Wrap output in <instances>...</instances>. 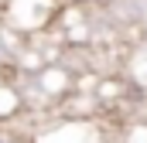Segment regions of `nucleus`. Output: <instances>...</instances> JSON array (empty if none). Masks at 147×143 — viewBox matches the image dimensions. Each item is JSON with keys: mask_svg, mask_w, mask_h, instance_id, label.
I'll return each instance as SVG.
<instances>
[{"mask_svg": "<svg viewBox=\"0 0 147 143\" xmlns=\"http://www.w3.org/2000/svg\"><path fill=\"white\" fill-rule=\"evenodd\" d=\"M0 143H3V140H0Z\"/></svg>", "mask_w": 147, "mask_h": 143, "instance_id": "nucleus-1", "label": "nucleus"}]
</instances>
